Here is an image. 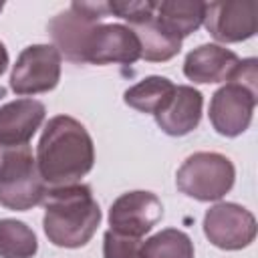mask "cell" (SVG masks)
Instances as JSON below:
<instances>
[{
	"instance_id": "cell-2",
	"label": "cell",
	"mask_w": 258,
	"mask_h": 258,
	"mask_svg": "<svg viewBox=\"0 0 258 258\" xmlns=\"http://www.w3.org/2000/svg\"><path fill=\"white\" fill-rule=\"evenodd\" d=\"M42 206L44 234L58 248H81L89 244L101 224V208L85 183L48 187Z\"/></svg>"
},
{
	"instance_id": "cell-18",
	"label": "cell",
	"mask_w": 258,
	"mask_h": 258,
	"mask_svg": "<svg viewBox=\"0 0 258 258\" xmlns=\"http://www.w3.org/2000/svg\"><path fill=\"white\" fill-rule=\"evenodd\" d=\"M38 252V240L30 226L20 220H0V258H32Z\"/></svg>"
},
{
	"instance_id": "cell-22",
	"label": "cell",
	"mask_w": 258,
	"mask_h": 258,
	"mask_svg": "<svg viewBox=\"0 0 258 258\" xmlns=\"http://www.w3.org/2000/svg\"><path fill=\"white\" fill-rule=\"evenodd\" d=\"M6 67H8V50H6V46L0 42V77H2V73L6 71Z\"/></svg>"
},
{
	"instance_id": "cell-16",
	"label": "cell",
	"mask_w": 258,
	"mask_h": 258,
	"mask_svg": "<svg viewBox=\"0 0 258 258\" xmlns=\"http://www.w3.org/2000/svg\"><path fill=\"white\" fill-rule=\"evenodd\" d=\"M173 91H175V83H171L167 77L151 75L141 79L133 87H129L123 95V101L125 105H129L139 113L157 115L169 103V99L173 97Z\"/></svg>"
},
{
	"instance_id": "cell-9",
	"label": "cell",
	"mask_w": 258,
	"mask_h": 258,
	"mask_svg": "<svg viewBox=\"0 0 258 258\" xmlns=\"http://www.w3.org/2000/svg\"><path fill=\"white\" fill-rule=\"evenodd\" d=\"M163 218V204L153 191L121 194L109 208V226L113 232L129 238H143Z\"/></svg>"
},
{
	"instance_id": "cell-14",
	"label": "cell",
	"mask_w": 258,
	"mask_h": 258,
	"mask_svg": "<svg viewBox=\"0 0 258 258\" xmlns=\"http://www.w3.org/2000/svg\"><path fill=\"white\" fill-rule=\"evenodd\" d=\"M46 109L40 101L22 97L0 107V143L24 145L40 129Z\"/></svg>"
},
{
	"instance_id": "cell-21",
	"label": "cell",
	"mask_w": 258,
	"mask_h": 258,
	"mask_svg": "<svg viewBox=\"0 0 258 258\" xmlns=\"http://www.w3.org/2000/svg\"><path fill=\"white\" fill-rule=\"evenodd\" d=\"M103 258H145L139 238L121 236L107 230L103 236Z\"/></svg>"
},
{
	"instance_id": "cell-23",
	"label": "cell",
	"mask_w": 258,
	"mask_h": 258,
	"mask_svg": "<svg viewBox=\"0 0 258 258\" xmlns=\"http://www.w3.org/2000/svg\"><path fill=\"white\" fill-rule=\"evenodd\" d=\"M2 8H4V4H2V2H0V12H2Z\"/></svg>"
},
{
	"instance_id": "cell-20",
	"label": "cell",
	"mask_w": 258,
	"mask_h": 258,
	"mask_svg": "<svg viewBox=\"0 0 258 258\" xmlns=\"http://www.w3.org/2000/svg\"><path fill=\"white\" fill-rule=\"evenodd\" d=\"M107 6H109V14L127 20L131 26L143 24L153 16L155 10V2L151 0H113L107 2Z\"/></svg>"
},
{
	"instance_id": "cell-1",
	"label": "cell",
	"mask_w": 258,
	"mask_h": 258,
	"mask_svg": "<svg viewBox=\"0 0 258 258\" xmlns=\"http://www.w3.org/2000/svg\"><path fill=\"white\" fill-rule=\"evenodd\" d=\"M95 163V145L81 121L69 115L48 119L36 147V167L50 187L73 185Z\"/></svg>"
},
{
	"instance_id": "cell-11",
	"label": "cell",
	"mask_w": 258,
	"mask_h": 258,
	"mask_svg": "<svg viewBox=\"0 0 258 258\" xmlns=\"http://www.w3.org/2000/svg\"><path fill=\"white\" fill-rule=\"evenodd\" d=\"M141 58V44L135 32L125 24L99 22L85 46L83 62L91 64H133Z\"/></svg>"
},
{
	"instance_id": "cell-3",
	"label": "cell",
	"mask_w": 258,
	"mask_h": 258,
	"mask_svg": "<svg viewBox=\"0 0 258 258\" xmlns=\"http://www.w3.org/2000/svg\"><path fill=\"white\" fill-rule=\"evenodd\" d=\"M258 103V60L242 58L232 79L220 87L210 99V123L224 137L242 135L250 123Z\"/></svg>"
},
{
	"instance_id": "cell-10",
	"label": "cell",
	"mask_w": 258,
	"mask_h": 258,
	"mask_svg": "<svg viewBox=\"0 0 258 258\" xmlns=\"http://www.w3.org/2000/svg\"><path fill=\"white\" fill-rule=\"evenodd\" d=\"M258 4L242 2H206L204 26L218 42H242L256 34Z\"/></svg>"
},
{
	"instance_id": "cell-12",
	"label": "cell",
	"mask_w": 258,
	"mask_h": 258,
	"mask_svg": "<svg viewBox=\"0 0 258 258\" xmlns=\"http://www.w3.org/2000/svg\"><path fill=\"white\" fill-rule=\"evenodd\" d=\"M240 58L234 50L222 44H200L189 50L183 60V75L200 85L226 83L238 69Z\"/></svg>"
},
{
	"instance_id": "cell-6",
	"label": "cell",
	"mask_w": 258,
	"mask_h": 258,
	"mask_svg": "<svg viewBox=\"0 0 258 258\" xmlns=\"http://www.w3.org/2000/svg\"><path fill=\"white\" fill-rule=\"evenodd\" d=\"M109 16L107 2H73L67 10L52 16L48 22V34L52 46L73 62H83L85 46L93 28Z\"/></svg>"
},
{
	"instance_id": "cell-7",
	"label": "cell",
	"mask_w": 258,
	"mask_h": 258,
	"mask_svg": "<svg viewBox=\"0 0 258 258\" xmlns=\"http://www.w3.org/2000/svg\"><path fill=\"white\" fill-rule=\"evenodd\" d=\"M60 58L52 44L26 46L12 67L10 89L20 97L52 91L60 81Z\"/></svg>"
},
{
	"instance_id": "cell-15",
	"label": "cell",
	"mask_w": 258,
	"mask_h": 258,
	"mask_svg": "<svg viewBox=\"0 0 258 258\" xmlns=\"http://www.w3.org/2000/svg\"><path fill=\"white\" fill-rule=\"evenodd\" d=\"M206 2L191 0H163L155 2L153 18L173 36L183 40L204 24Z\"/></svg>"
},
{
	"instance_id": "cell-19",
	"label": "cell",
	"mask_w": 258,
	"mask_h": 258,
	"mask_svg": "<svg viewBox=\"0 0 258 258\" xmlns=\"http://www.w3.org/2000/svg\"><path fill=\"white\" fill-rule=\"evenodd\" d=\"M141 250L145 258H194L191 238L177 228H165L153 234L141 242Z\"/></svg>"
},
{
	"instance_id": "cell-17",
	"label": "cell",
	"mask_w": 258,
	"mask_h": 258,
	"mask_svg": "<svg viewBox=\"0 0 258 258\" xmlns=\"http://www.w3.org/2000/svg\"><path fill=\"white\" fill-rule=\"evenodd\" d=\"M129 28L135 32L141 44V58L149 62H165L181 50V40L169 34L153 16L143 24L129 26Z\"/></svg>"
},
{
	"instance_id": "cell-5",
	"label": "cell",
	"mask_w": 258,
	"mask_h": 258,
	"mask_svg": "<svg viewBox=\"0 0 258 258\" xmlns=\"http://www.w3.org/2000/svg\"><path fill=\"white\" fill-rule=\"evenodd\" d=\"M234 163L216 151L191 153L175 173V185L187 198L198 202H218L234 185Z\"/></svg>"
},
{
	"instance_id": "cell-8",
	"label": "cell",
	"mask_w": 258,
	"mask_h": 258,
	"mask_svg": "<svg viewBox=\"0 0 258 258\" xmlns=\"http://www.w3.org/2000/svg\"><path fill=\"white\" fill-rule=\"evenodd\" d=\"M206 238L222 250H242L256 238V218L234 202H218L204 214Z\"/></svg>"
},
{
	"instance_id": "cell-13",
	"label": "cell",
	"mask_w": 258,
	"mask_h": 258,
	"mask_svg": "<svg viewBox=\"0 0 258 258\" xmlns=\"http://www.w3.org/2000/svg\"><path fill=\"white\" fill-rule=\"evenodd\" d=\"M204 95L191 85H175L173 97L157 113L155 123L159 129L171 137H183L191 133L202 121Z\"/></svg>"
},
{
	"instance_id": "cell-4",
	"label": "cell",
	"mask_w": 258,
	"mask_h": 258,
	"mask_svg": "<svg viewBox=\"0 0 258 258\" xmlns=\"http://www.w3.org/2000/svg\"><path fill=\"white\" fill-rule=\"evenodd\" d=\"M46 189L30 143H0V204L14 212H26L42 204Z\"/></svg>"
}]
</instances>
